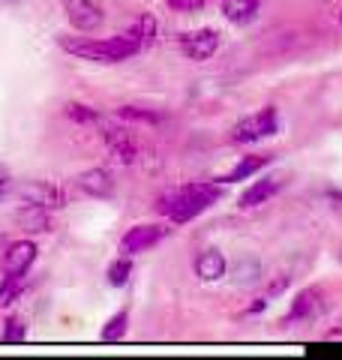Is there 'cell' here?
<instances>
[{
  "instance_id": "52a82bcc",
  "label": "cell",
  "mask_w": 342,
  "mask_h": 360,
  "mask_svg": "<svg viewBox=\"0 0 342 360\" xmlns=\"http://www.w3.org/2000/svg\"><path fill=\"white\" fill-rule=\"evenodd\" d=\"M163 238H165V229H159V225H135L132 231H127L120 238V255L144 252L151 246H156Z\"/></svg>"
},
{
  "instance_id": "7a4b0ae2",
  "label": "cell",
  "mask_w": 342,
  "mask_h": 360,
  "mask_svg": "<svg viewBox=\"0 0 342 360\" xmlns=\"http://www.w3.org/2000/svg\"><path fill=\"white\" fill-rule=\"evenodd\" d=\"M220 195H222V189L216 184H192V186H184V189H177V193L165 195L163 210L175 222H189V219H196L198 213L208 210Z\"/></svg>"
},
{
  "instance_id": "ffe728a7",
  "label": "cell",
  "mask_w": 342,
  "mask_h": 360,
  "mask_svg": "<svg viewBox=\"0 0 342 360\" xmlns=\"http://www.w3.org/2000/svg\"><path fill=\"white\" fill-rule=\"evenodd\" d=\"M135 30H139V37H141V45L147 49V45H153L156 42V33H159V25H156V18L153 15H139L135 18Z\"/></svg>"
},
{
  "instance_id": "2e32d148",
  "label": "cell",
  "mask_w": 342,
  "mask_h": 360,
  "mask_svg": "<svg viewBox=\"0 0 342 360\" xmlns=\"http://www.w3.org/2000/svg\"><path fill=\"white\" fill-rule=\"evenodd\" d=\"M18 222L25 231H45L49 229V210L45 207H33V205H25L18 213Z\"/></svg>"
},
{
  "instance_id": "9a60e30c",
  "label": "cell",
  "mask_w": 342,
  "mask_h": 360,
  "mask_svg": "<svg viewBox=\"0 0 342 360\" xmlns=\"http://www.w3.org/2000/svg\"><path fill=\"white\" fill-rule=\"evenodd\" d=\"M270 162V156L267 153H258V156H243L241 162H237L232 172H228V177L225 180H246V177H253L255 172H261Z\"/></svg>"
},
{
  "instance_id": "ba28073f",
  "label": "cell",
  "mask_w": 342,
  "mask_h": 360,
  "mask_svg": "<svg viewBox=\"0 0 342 360\" xmlns=\"http://www.w3.org/2000/svg\"><path fill=\"white\" fill-rule=\"evenodd\" d=\"M33 262H37V243L30 240H15L4 252V270L13 276H25Z\"/></svg>"
},
{
  "instance_id": "9c48e42d",
  "label": "cell",
  "mask_w": 342,
  "mask_h": 360,
  "mask_svg": "<svg viewBox=\"0 0 342 360\" xmlns=\"http://www.w3.org/2000/svg\"><path fill=\"white\" fill-rule=\"evenodd\" d=\"M106 144L111 148V153L118 156V162H123V165H129V162L139 160V144H135V139H132L129 129H123V127H108V129H106Z\"/></svg>"
},
{
  "instance_id": "4316f807",
  "label": "cell",
  "mask_w": 342,
  "mask_h": 360,
  "mask_svg": "<svg viewBox=\"0 0 342 360\" xmlns=\"http://www.w3.org/2000/svg\"><path fill=\"white\" fill-rule=\"evenodd\" d=\"M4 4H9V0H0V6H4Z\"/></svg>"
},
{
  "instance_id": "484cf974",
  "label": "cell",
  "mask_w": 342,
  "mask_h": 360,
  "mask_svg": "<svg viewBox=\"0 0 342 360\" xmlns=\"http://www.w3.org/2000/svg\"><path fill=\"white\" fill-rule=\"evenodd\" d=\"M208 0H168V6L175 13H192V9H201Z\"/></svg>"
},
{
  "instance_id": "603a6c76",
  "label": "cell",
  "mask_w": 342,
  "mask_h": 360,
  "mask_svg": "<svg viewBox=\"0 0 342 360\" xmlns=\"http://www.w3.org/2000/svg\"><path fill=\"white\" fill-rule=\"evenodd\" d=\"M4 342H25V321L21 319H6V328H4Z\"/></svg>"
},
{
  "instance_id": "d6986e66",
  "label": "cell",
  "mask_w": 342,
  "mask_h": 360,
  "mask_svg": "<svg viewBox=\"0 0 342 360\" xmlns=\"http://www.w3.org/2000/svg\"><path fill=\"white\" fill-rule=\"evenodd\" d=\"M21 276H13V274H6V279H4V285H0V307H13V303L21 297Z\"/></svg>"
},
{
  "instance_id": "277c9868",
  "label": "cell",
  "mask_w": 342,
  "mask_h": 360,
  "mask_svg": "<svg viewBox=\"0 0 342 360\" xmlns=\"http://www.w3.org/2000/svg\"><path fill=\"white\" fill-rule=\"evenodd\" d=\"M15 195L21 198V205H33L45 210H61L66 205V195L49 180H27V184L15 186Z\"/></svg>"
},
{
  "instance_id": "83f0119b",
  "label": "cell",
  "mask_w": 342,
  "mask_h": 360,
  "mask_svg": "<svg viewBox=\"0 0 342 360\" xmlns=\"http://www.w3.org/2000/svg\"><path fill=\"white\" fill-rule=\"evenodd\" d=\"M339 262H342V252H339Z\"/></svg>"
},
{
  "instance_id": "6da1fadb",
  "label": "cell",
  "mask_w": 342,
  "mask_h": 360,
  "mask_svg": "<svg viewBox=\"0 0 342 360\" xmlns=\"http://www.w3.org/2000/svg\"><path fill=\"white\" fill-rule=\"evenodd\" d=\"M61 49L75 54V58H82V60L120 63V60L132 58L135 51H141L144 45H141L139 30H135V25H132L129 30H123V33H118V37H111V39H63Z\"/></svg>"
},
{
  "instance_id": "3957f363",
  "label": "cell",
  "mask_w": 342,
  "mask_h": 360,
  "mask_svg": "<svg viewBox=\"0 0 342 360\" xmlns=\"http://www.w3.org/2000/svg\"><path fill=\"white\" fill-rule=\"evenodd\" d=\"M277 129H279V115L273 105H267V108L255 111V115L243 117L241 123H234V129L228 132V139H232V144H249V141L267 139V135H273Z\"/></svg>"
},
{
  "instance_id": "8992f818",
  "label": "cell",
  "mask_w": 342,
  "mask_h": 360,
  "mask_svg": "<svg viewBox=\"0 0 342 360\" xmlns=\"http://www.w3.org/2000/svg\"><path fill=\"white\" fill-rule=\"evenodd\" d=\"M180 49H184V54L189 60H208L216 54V49H220V33H216L213 27L189 30V33L180 37Z\"/></svg>"
},
{
  "instance_id": "7c38bea8",
  "label": "cell",
  "mask_w": 342,
  "mask_h": 360,
  "mask_svg": "<svg viewBox=\"0 0 342 360\" xmlns=\"http://www.w3.org/2000/svg\"><path fill=\"white\" fill-rule=\"evenodd\" d=\"M279 193V180H273V177H265V180H255L253 186L246 189V193L241 195V207L249 210V207H258V205H265V201H270L273 195Z\"/></svg>"
},
{
  "instance_id": "30bf717a",
  "label": "cell",
  "mask_w": 342,
  "mask_h": 360,
  "mask_svg": "<svg viewBox=\"0 0 342 360\" xmlns=\"http://www.w3.org/2000/svg\"><path fill=\"white\" fill-rule=\"evenodd\" d=\"M225 255L220 250H201L196 258V276L204 283H216V279L225 276Z\"/></svg>"
},
{
  "instance_id": "8fae6325",
  "label": "cell",
  "mask_w": 342,
  "mask_h": 360,
  "mask_svg": "<svg viewBox=\"0 0 342 360\" xmlns=\"http://www.w3.org/2000/svg\"><path fill=\"white\" fill-rule=\"evenodd\" d=\"M318 309H322V291H318V288H306V291H300V295L294 297L289 315H285V324H291V321H303V319H312V315H315Z\"/></svg>"
},
{
  "instance_id": "44dd1931",
  "label": "cell",
  "mask_w": 342,
  "mask_h": 360,
  "mask_svg": "<svg viewBox=\"0 0 342 360\" xmlns=\"http://www.w3.org/2000/svg\"><path fill=\"white\" fill-rule=\"evenodd\" d=\"M258 262L255 258H249V255H243L241 262L234 264V276H237V283H255L258 279Z\"/></svg>"
},
{
  "instance_id": "5b68a950",
  "label": "cell",
  "mask_w": 342,
  "mask_h": 360,
  "mask_svg": "<svg viewBox=\"0 0 342 360\" xmlns=\"http://www.w3.org/2000/svg\"><path fill=\"white\" fill-rule=\"evenodd\" d=\"M63 9H66L70 25L82 33H94L96 27H102V21H106L99 0H63Z\"/></svg>"
},
{
  "instance_id": "4fadbf2b",
  "label": "cell",
  "mask_w": 342,
  "mask_h": 360,
  "mask_svg": "<svg viewBox=\"0 0 342 360\" xmlns=\"http://www.w3.org/2000/svg\"><path fill=\"white\" fill-rule=\"evenodd\" d=\"M261 0H222V15L234 25H249L258 15Z\"/></svg>"
},
{
  "instance_id": "ac0fdd59",
  "label": "cell",
  "mask_w": 342,
  "mask_h": 360,
  "mask_svg": "<svg viewBox=\"0 0 342 360\" xmlns=\"http://www.w3.org/2000/svg\"><path fill=\"white\" fill-rule=\"evenodd\" d=\"M108 285L114 288H120V285H127L129 283V276H132V262H129V255H120L114 264H108Z\"/></svg>"
},
{
  "instance_id": "5bb4252c",
  "label": "cell",
  "mask_w": 342,
  "mask_h": 360,
  "mask_svg": "<svg viewBox=\"0 0 342 360\" xmlns=\"http://www.w3.org/2000/svg\"><path fill=\"white\" fill-rule=\"evenodd\" d=\"M78 186L94 198H106L111 193V174L106 172V168H90V172H84L82 177H78Z\"/></svg>"
},
{
  "instance_id": "7402d4cb",
  "label": "cell",
  "mask_w": 342,
  "mask_h": 360,
  "mask_svg": "<svg viewBox=\"0 0 342 360\" xmlns=\"http://www.w3.org/2000/svg\"><path fill=\"white\" fill-rule=\"evenodd\" d=\"M66 117L75 120V123H94L96 111L90 105H82V103H70V105H66Z\"/></svg>"
},
{
  "instance_id": "d4e9b609",
  "label": "cell",
  "mask_w": 342,
  "mask_h": 360,
  "mask_svg": "<svg viewBox=\"0 0 342 360\" xmlns=\"http://www.w3.org/2000/svg\"><path fill=\"white\" fill-rule=\"evenodd\" d=\"M13 193H15V180H13V174H9L4 165H0V201H6Z\"/></svg>"
},
{
  "instance_id": "cb8c5ba5",
  "label": "cell",
  "mask_w": 342,
  "mask_h": 360,
  "mask_svg": "<svg viewBox=\"0 0 342 360\" xmlns=\"http://www.w3.org/2000/svg\"><path fill=\"white\" fill-rule=\"evenodd\" d=\"M120 117L123 120H141V123H156L159 120L156 111H144V108H135V105H123L120 108Z\"/></svg>"
},
{
  "instance_id": "e0dca14e",
  "label": "cell",
  "mask_w": 342,
  "mask_h": 360,
  "mask_svg": "<svg viewBox=\"0 0 342 360\" xmlns=\"http://www.w3.org/2000/svg\"><path fill=\"white\" fill-rule=\"evenodd\" d=\"M127 324H129V312L120 309L118 315H111V319L106 321V328H102V340H106V342L123 340V333H127Z\"/></svg>"
}]
</instances>
